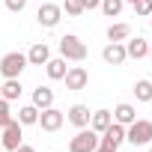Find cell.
<instances>
[{
	"mask_svg": "<svg viewBox=\"0 0 152 152\" xmlns=\"http://www.w3.org/2000/svg\"><path fill=\"white\" fill-rule=\"evenodd\" d=\"M125 140L131 146H149L152 143V122L149 119H134L131 125H125Z\"/></svg>",
	"mask_w": 152,
	"mask_h": 152,
	"instance_id": "1",
	"label": "cell"
},
{
	"mask_svg": "<svg viewBox=\"0 0 152 152\" xmlns=\"http://www.w3.org/2000/svg\"><path fill=\"white\" fill-rule=\"evenodd\" d=\"M60 57H66V60H72V63H84V60H87V45L75 36V33H66V36L60 39Z\"/></svg>",
	"mask_w": 152,
	"mask_h": 152,
	"instance_id": "2",
	"label": "cell"
},
{
	"mask_svg": "<svg viewBox=\"0 0 152 152\" xmlns=\"http://www.w3.org/2000/svg\"><path fill=\"white\" fill-rule=\"evenodd\" d=\"M99 140H102V134L93 131L90 125H87V128H78V134L69 140V152H96Z\"/></svg>",
	"mask_w": 152,
	"mask_h": 152,
	"instance_id": "3",
	"label": "cell"
},
{
	"mask_svg": "<svg viewBox=\"0 0 152 152\" xmlns=\"http://www.w3.org/2000/svg\"><path fill=\"white\" fill-rule=\"evenodd\" d=\"M27 66H30L27 63V54L9 51V54H3V60H0V75H3V78H21V72Z\"/></svg>",
	"mask_w": 152,
	"mask_h": 152,
	"instance_id": "4",
	"label": "cell"
},
{
	"mask_svg": "<svg viewBox=\"0 0 152 152\" xmlns=\"http://www.w3.org/2000/svg\"><path fill=\"white\" fill-rule=\"evenodd\" d=\"M60 18H63V6H57V3H42V6L36 9V21H39L45 30H54V27L60 24Z\"/></svg>",
	"mask_w": 152,
	"mask_h": 152,
	"instance_id": "5",
	"label": "cell"
},
{
	"mask_svg": "<svg viewBox=\"0 0 152 152\" xmlns=\"http://www.w3.org/2000/svg\"><path fill=\"white\" fill-rule=\"evenodd\" d=\"M63 122H66V113L57 110V107L51 104V107L39 110V122H36V125H42V131H51V134H54V131L63 128Z\"/></svg>",
	"mask_w": 152,
	"mask_h": 152,
	"instance_id": "6",
	"label": "cell"
},
{
	"mask_svg": "<svg viewBox=\"0 0 152 152\" xmlns=\"http://www.w3.org/2000/svg\"><path fill=\"white\" fill-rule=\"evenodd\" d=\"M21 140H24V125H21L18 119H12L9 125H3V137H0V143H3V149L15 152V149L21 146Z\"/></svg>",
	"mask_w": 152,
	"mask_h": 152,
	"instance_id": "7",
	"label": "cell"
},
{
	"mask_svg": "<svg viewBox=\"0 0 152 152\" xmlns=\"http://www.w3.org/2000/svg\"><path fill=\"white\" fill-rule=\"evenodd\" d=\"M66 90H87V84H90V72L84 69V66H69V72H66Z\"/></svg>",
	"mask_w": 152,
	"mask_h": 152,
	"instance_id": "8",
	"label": "cell"
},
{
	"mask_svg": "<svg viewBox=\"0 0 152 152\" xmlns=\"http://www.w3.org/2000/svg\"><path fill=\"white\" fill-rule=\"evenodd\" d=\"M102 57H104L107 66H122V63L128 60V54H125V42H107L104 51H102Z\"/></svg>",
	"mask_w": 152,
	"mask_h": 152,
	"instance_id": "9",
	"label": "cell"
},
{
	"mask_svg": "<svg viewBox=\"0 0 152 152\" xmlns=\"http://www.w3.org/2000/svg\"><path fill=\"white\" fill-rule=\"evenodd\" d=\"M125 54H128V60H143L149 54V42L143 36H128L125 39Z\"/></svg>",
	"mask_w": 152,
	"mask_h": 152,
	"instance_id": "10",
	"label": "cell"
},
{
	"mask_svg": "<svg viewBox=\"0 0 152 152\" xmlns=\"http://www.w3.org/2000/svg\"><path fill=\"white\" fill-rule=\"evenodd\" d=\"M90 116H93V113H90V107H87V104H72L66 119H69L75 128H87V125H90Z\"/></svg>",
	"mask_w": 152,
	"mask_h": 152,
	"instance_id": "11",
	"label": "cell"
},
{
	"mask_svg": "<svg viewBox=\"0 0 152 152\" xmlns=\"http://www.w3.org/2000/svg\"><path fill=\"white\" fill-rule=\"evenodd\" d=\"M102 140L119 149V146L125 143V125H119V122H110V125H107V128L102 131Z\"/></svg>",
	"mask_w": 152,
	"mask_h": 152,
	"instance_id": "12",
	"label": "cell"
},
{
	"mask_svg": "<svg viewBox=\"0 0 152 152\" xmlns=\"http://www.w3.org/2000/svg\"><path fill=\"white\" fill-rule=\"evenodd\" d=\"M48 60H51V48H48L45 42H36V45L27 51V63H30V66H45Z\"/></svg>",
	"mask_w": 152,
	"mask_h": 152,
	"instance_id": "13",
	"label": "cell"
},
{
	"mask_svg": "<svg viewBox=\"0 0 152 152\" xmlns=\"http://www.w3.org/2000/svg\"><path fill=\"white\" fill-rule=\"evenodd\" d=\"M110 113H113V122H119V125H131V122L137 119V110H134V104H128V102L116 104Z\"/></svg>",
	"mask_w": 152,
	"mask_h": 152,
	"instance_id": "14",
	"label": "cell"
},
{
	"mask_svg": "<svg viewBox=\"0 0 152 152\" xmlns=\"http://www.w3.org/2000/svg\"><path fill=\"white\" fill-rule=\"evenodd\" d=\"M45 72H48V78H51V81H63V78H66V72H69L66 57H51V60L45 63Z\"/></svg>",
	"mask_w": 152,
	"mask_h": 152,
	"instance_id": "15",
	"label": "cell"
},
{
	"mask_svg": "<svg viewBox=\"0 0 152 152\" xmlns=\"http://www.w3.org/2000/svg\"><path fill=\"white\" fill-rule=\"evenodd\" d=\"M54 104V90L51 87H36L33 90V107H39V110H45V107H51Z\"/></svg>",
	"mask_w": 152,
	"mask_h": 152,
	"instance_id": "16",
	"label": "cell"
},
{
	"mask_svg": "<svg viewBox=\"0 0 152 152\" xmlns=\"http://www.w3.org/2000/svg\"><path fill=\"white\" fill-rule=\"evenodd\" d=\"M0 96L6 102H15L21 96V78H6V84H0Z\"/></svg>",
	"mask_w": 152,
	"mask_h": 152,
	"instance_id": "17",
	"label": "cell"
},
{
	"mask_svg": "<svg viewBox=\"0 0 152 152\" xmlns=\"http://www.w3.org/2000/svg\"><path fill=\"white\" fill-rule=\"evenodd\" d=\"M110 122H113V113H110V110H96V113L90 116V128H93V131H99V134H102Z\"/></svg>",
	"mask_w": 152,
	"mask_h": 152,
	"instance_id": "18",
	"label": "cell"
},
{
	"mask_svg": "<svg viewBox=\"0 0 152 152\" xmlns=\"http://www.w3.org/2000/svg\"><path fill=\"white\" fill-rule=\"evenodd\" d=\"M131 36V24H110L107 27V42H125Z\"/></svg>",
	"mask_w": 152,
	"mask_h": 152,
	"instance_id": "19",
	"label": "cell"
},
{
	"mask_svg": "<svg viewBox=\"0 0 152 152\" xmlns=\"http://www.w3.org/2000/svg\"><path fill=\"white\" fill-rule=\"evenodd\" d=\"M18 122H21V125H36V122H39V107L24 104V107L18 110Z\"/></svg>",
	"mask_w": 152,
	"mask_h": 152,
	"instance_id": "20",
	"label": "cell"
},
{
	"mask_svg": "<svg viewBox=\"0 0 152 152\" xmlns=\"http://www.w3.org/2000/svg\"><path fill=\"white\" fill-rule=\"evenodd\" d=\"M134 96H137V102H152V81L149 78H140L134 84Z\"/></svg>",
	"mask_w": 152,
	"mask_h": 152,
	"instance_id": "21",
	"label": "cell"
},
{
	"mask_svg": "<svg viewBox=\"0 0 152 152\" xmlns=\"http://www.w3.org/2000/svg\"><path fill=\"white\" fill-rule=\"evenodd\" d=\"M122 6H125V0H102V12L107 15V18H116L119 12H122Z\"/></svg>",
	"mask_w": 152,
	"mask_h": 152,
	"instance_id": "22",
	"label": "cell"
},
{
	"mask_svg": "<svg viewBox=\"0 0 152 152\" xmlns=\"http://www.w3.org/2000/svg\"><path fill=\"white\" fill-rule=\"evenodd\" d=\"M131 6H134V12H137L140 18H149V15H152V0H134Z\"/></svg>",
	"mask_w": 152,
	"mask_h": 152,
	"instance_id": "23",
	"label": "cell"
},
{
	"mask_svg": "<svg viewBox=\"0 0 152 152\" xmlns=\"http://www.w3.org/2000/svg\"><path fill=\"white\" fill-rule=\"evenodd\" d=\"M12 122V110H9V102L3 99V96H0V128H3V125H9Z\"/></svg>",
	"mask_w": 152,
	"mask_h": 152,
	"instance_id": "24",
	"label": "cell"
},
{
	"mask_svg": "<svg viewBox=\"0 0 152 152\" xmlns=\"http://www.w3.org/2000/svg\"><path fill=\"white\" fill-rule=\"evenodd\" d=\"M66 12H69L72 18H78V15L84 12V0H66Z\"/></svg>",
	"mask_w": 152,
	"mask_h": 152,
	"instance_id": "25",
	"label": "cell"
},
{
	"mask_svg": "<svg viewBox=\"0 0 152 152\" xmlns=\"http://www.w3.org/2000/svg\"><path fill=\"white\" fill-rule=\"evenodd\" d=\"M3 3H6L9 12H24L27 9V0H3Z\"/></svg>",
	"mask_w": 152,
	"mask_h": 152,
	"instance_id": "26",
	"label": "cell"
},
{
	"mask_svg": "<svg viewBox=\"0 0 152 152\" xmlns=\"http://www.w3.org/2000/svg\"><path fill=\"white\" fill-rule=\"evenodd\" d=\"M96 152H116V146H110V143H104V140H99V146H96Z\"/></svg>",
	"mask_w": 152,
	"mask_h": 152,
	"instance_id": "27",
	"label": "cell"
},
{
	"mask_svg": "<svg viewBox=\"0 0 152 152\" xmlns=\"http://www.w3.org/2000/svg\"><path fill=\"white\" fill-rule=\"evenodd\" d=\"M102 0H84V9H99Z\"/></svg>",
	"mask_w": 152,
	"mask_h": 152,
	"instance_id": "28",
	"label": "cell"
},
{
	"mask_svg": "<svg viewBox=\"0 0 152 152\" xmlns=\"http://www.w3.org/2000/svg\"><path fill=\"white\" fill-rule=\"evenodd\" d=\"M15 152H36V149H33V146H27V143H21V146H18Z\"/></svg>",
	"mask_w": 152,
	"mask_h": 152,
	"instance_id": "29",
	"label": "cell"
},
{
	"mask_svg": "<svg viewBox=\"0 0 152 152\" xmlns=\"http://www.w3.org/2000/svg\"><path fill=\"white\" fill-rule=\"evenodd\" d=\"M146 57H149V60H152V45H149V54H146Z\"/></svg>",
	"mask_w": 152,
	"mask_h": 152,
	"instance_id": "30",
	"label": "cell"
},
{
	"mask_svg": "<svg viewBox=\"0 0 152 152\" xmlns=\"http://www.w3.org/2000/svg\"><path fill=\"white\" fill-rule=\"evenodd\" d=\"M125 3H134V0H125Z\"/></svg>",
	"mask_w": 152,
	"mask_h": 152,
	"instance_id": "31",
	"label": "cell"
},
{
	"mask_svg": "<svg viewBox=\"0 0 152 152\" xmlns=\"http://www.w3.org/2000/svg\"><path fill=\"white\" fill-rule=\"evenodd\" d=\"M0 149H3V143H0Z\"/></svg>",
	"mask_w": 152,
	"mask_h": 152,
	"instance_id": "32",
	"label": "cell"
},
{
	"mask_svg": "<svg viewBox=\"0 0 152 152\" xmlns=\"http://www.w3.org/2000/svg\"><path fill=\"white\" fill-rule=\"evenodd\" d=\"M149 152H152V146H149Z\"/></svg>",
	"mask_w": 152,
	"mask_h": 152,
	"instance_id": "33",
	"label": "cell"
}]
</instances>
